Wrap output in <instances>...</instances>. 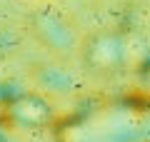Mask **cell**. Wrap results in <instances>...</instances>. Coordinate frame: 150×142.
<instances>
[{"label":"cell","instance_id":"6da1fadb","mask_svg":"<svg viewBox=\"0 0 150 142\" xmlns=\"http://www.w3.org/2000/svg\"><path fill=\"white\" fill-rule=\"evenodd\" d=\"M85 63L98 72H118L128 63V42L120 32H98L83 47Z\"/></svg>","mask_w":150,"mask_h":142},{"label":"cell","instance_id":"7a4b0ae2","mask_svg":"<svg viewBox=\"0 0 150 142\" xmlns=\"http://www.w3.org/2000/svg\"><path fill=\"white\" fill-rule=\"evenodd\" d=\"M10 115L18 125L38 130V127H45L50 122V105L48 100L38 97V95H23L10 105Z\"/></svg>","mask_w":150,"mask_h":142},{"label":"cell","instance_id":"3957f363","mask_svg":"<svg viewBox=\"0 0 150 142\" xmlns=\"http://www.w3.org/2000/svg\"><path fill=\"white\" fill-rule=\"evenodd\" d=\"M35 27H38V32H40V37H43L50 47H55V50H68V47H73V42H75L73 30L63 22V18L53 15V13L38 15Z\"/></svg>","mask_w":150,"mask_h":142},{"label":"cell","instance_id":"277c9868","mask_svg":"<svg viewBox=\"0 0 150 142\" xmlns=\"http://www.w3.org/2000/svg\"><path fill=\"white\" fill-rule=\"evenodd\" d=\"M145 77L150 80V60H148V63H145Z\"/></svg>","mask_w":150,"mask_h":142}]
</instances>
